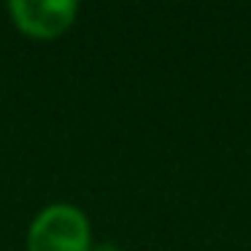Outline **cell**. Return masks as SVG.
<instances>
[{"instance_id":"3","label":"cell","mask_w":251,"mask_h":251,"mask_svg":"<svg viewBox=\"0 0 251 251\" xmlns=\"http://www.w3.org/2000/svg\"><path fill=\"white\" fill-rule=\"evenodd\" d=\"M92 251H122V249H119V246H114V243H95Z\"/></svg>"},{"instance_id":"1","label":"cell","mask_w":251,"mask_h":251,"mask_svg":"<svg viewBox=\"0 0 251 251\" xmlns=\"http://www.w3.org/2000/svg\"><path fill=\"white\" fill-rule=\"evenodd\" d=\"M92 224L71 202H51L30 222L27 251H92Z\"/></svg>"},{"instance_id":"2","label":"cell","mask_w":251,"mask_h":251,"mask_svg":"<svg viewBox=\"0 0 251 251\" xmlns=\"http://www.w3.org/2000/svg\"><path fill=\"white\" fill-rule=\"evenodd\" d=\"M8 17L14 27L35 41H54L73 27L78 17L76 0H11Z\"/></svg>"}]
</instances>
